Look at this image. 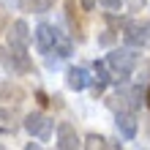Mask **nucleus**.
<instances>
[{
  "label": "nucleus",
  "instance_id": "8",
  "mask_svg": "<svg viewBox=\"0 0 150 150\" xmlns=\"http://www.w3.org/2000/svg\"><path fill=\"white\" fill-rule=\"evenodd\" d=\"M115 126H117V131L126 139H134L137 137V117H134V112L131 109H123L115 115Z\"/></svg>",
  "mask_w": 150,
  "mask_h": 150
},
{
  "label": "nucleus",
  "instance_id": "1",
  "mask_svg": "<svg viewBox=\"0 0 150 150\" xmlns=\"http://www.w3.org/2000/svg\"><path fill=\"white\" fill-rule=\"evenodd\" d=\"M36 47H38L41 55L71 57V41H68L55 25H49V22H41L36 28Z\"/></svg>",
  "mask_w": 150,
  "mask_h": 150
},
{
  "label": "nucleus",
  "instance_id": "4",
  "mask_svg": "<svg viewBox=\"0 0 150 150\" xmlns=\"http://www.w3.org/2000/svg\"><path fill=\"white\" fill-rule=\"evenodd\" d=\"M22 126H25V131H28L30 137H36L38 142H49L52 128H55V120L47 117L44 112H30L28 117L22 120Z\"/></svg>",
  "mask_w": 150,
  "mask_h": 150
},
{
  "label": "nucleus",
  "instance_id": "17",
  "mask_svg": "<svg viewBox=\"0 0 150 150\" xmlns=\"http://www.w3.org/2000/svg\"><path fill=\"white\" fill-rule=\"evenodd\" d=\"M147 107H150V90H147Z\"/></svg>",
  "mask_w": 150,
  "mask_h": 150
},
{
  "label": "nucleus",
  "instance_id": "6",
  "mask_svg": "<svg viewBox=\"0 0 150 150\" xmlns=\"http://www.w3.org/2000/svg\"><path fill=\"white\" fill-rule=\"evenodd\" d=\"M90 82H93V76H90V71L85 66H68L66 68V85L71 90H85Z\"/></svg>",
  "mask_w": 150,
  "mask_h": 150
},
{
  "label": "nucleus",
  "instance_id": "7",
  "mask_svg": "<svg viewBox=\"0 0 150 150\" xmlns=\"http://www.w3.org/2000/svg\"><path fill=\"white\" fill-rule=\"evenodd\" d=\"M79 137H76V128L71 123H60L57 126V150H79Z\"/></svg>",
  "mask_w": 150,
  "mask_h": 150
},
{
  "label": "nucleus",
  "instance_id": "11",
  "mask_svg": "<svg viewBox=\"0 0 150 150\" xmlns=\"http://www.w3.org/2000/svg\"><path fill=\"white\" fill-rule=\"evenodd\" d=\"M85 150H109V145H107V139L101 134H90L85 139Z\"/></svg>",
  "mask_w": 150,
  "mask_h": 150
},
{
  "label": "nucleus",
  "instance_id": "10",
  "mask_svg": "<svg viewBox=\"0 0 150 150\" xmlns=\"http://www.w3.org/2000/svg\"><path fill=\"white\" fill-rule=\"evenodd\" d=\"M52 3H55V0H19V6L25 8V11H33V14H44V11H49Z\"/></svg>",
  "mask_w": 150,
  "mask_h": 150
},
{
  "label": "nucleus",
  "instance_id": "14",
  "mask_svg": "<svg viewBox=\"0 0 150 150\" xmlns=\"http://www.w3.org/2000/svg\"><path fill=\"white\" fill-rule=\"evenodd\" d=\"M96 3H98V0H82V8H85V11H93Z\"/></svg>",
  "mask_w": 150,
  "mask_h": 150
},
{
  "label": "nucleus",
  "instance_id": "9",
  "mask_svg": "<svg viewBox=\"0 0 150 150\" xmlns=\"http://www.w3.org/2000/svg\"><path fill=\"white\" fill-rule=\"evenodd\" d=\"M107 63H98V60H96V63H93V82H96V96H98L101 90H104V87H107L109 85V71H107Z\"/></svg>",
  "mask_w": 150,
  "mask_h": 150
},
{
  "label": "nucleus",
  "instance_id": "3",
  "mask_svg": "<svg viewBox=\"0 0 150 150\" xmlns=\"http://www.w3.org/2000/svg\"><path fill=\"white\" fill-rule=\"evenodd\" d=\"M123 41L134 47H145L150 41V19H126L123 22Z\"/></svg>",
  "mask_w": 150,
  "mask_h": 150
},
{
  "label": "nucleus",
  "instance_id": "2",
  "mask_svg": "<svg viewBox=\"0 0 150 150\" xmlns=\"http://www.w3.org/2000/svg\"><path fill=\"white\" fill-rule=\"evenodd\" d=\"M137 63H139V55H137V49H131V47H117V49H112L107 55V66L115 74H120V79H126L134 71Z\"/></svg>",
  "mask_w": 150,
  "mask_h": 150
},
{
  "label": "nucleus",
  "instance_id": "16",
  "mask_svg": "<svg viewBox=\"0 0 150 150\" xmlns=\"http://www.w3.org/2000/svg\"><path fill=\"white\" fill-rule=\"evenodd\" d=\"M25 150H41V145H38V142H28V145H25Z\"/></svg>",
  "mask_w": 150,
  "mask_h": 150
},
{
  "label": "nucleus",
  "instance_id": "15",
  "mask_svg": "<svg viewBox=\"0 0 150 150\" xmlns=\"http://www.w3.org/2000/svg\"><path fill=\"white\" fill-rule=\"evenodd\" d=\"M128 6L137 11V8H142V6H145V0H128Z\"/></svg>",
  "mask_w": 150,
  "mask_h": 150
},
{
  "label": "nucleus",
  "instance_id": "13",
  "mask_svg": "<svg viewBox=\"0 0 150 150\" xmlns=\"http://www.w3.org/2000/svg\"><path fill=\"white\" fill-rule=\"evenodd\" d=\"M98 3H101L104 8H109V11H117V8L123 6V0H98Z\"/></svg>",
  "mask_w": 150,
  "mask_h": 150
},
{
  "label": "nucleus",
  "instance_id": "5",
  "mask_svg": "<svg viewBox=\"0 0 150 150\" xmlns=\"http://www.w3.org/2000/svg\"><path fill=\"white\" fill-rule=\"evenodd\" d=\"M30 28L25 19H16L11 22V28H8V49L14 52V55H28V47H30Z\"/></svg>",
  "mask_w": 150,
  "mask_h": 150
},
{
  "label": "nucleus",
  "instance_id": "12",
  "mask_svg": "<svg viewBox=\"0 0 150 150\" xmlns=\"http://www.w3.org/2000/svg\"><path fill=\"white\" fill-rule=\"evenodd\" d=\"M14 131V117L8 109H0V134H11Z\"/></svg>",
  "mask_w": 150,
  "mask_h": 150
}]
</instances>
